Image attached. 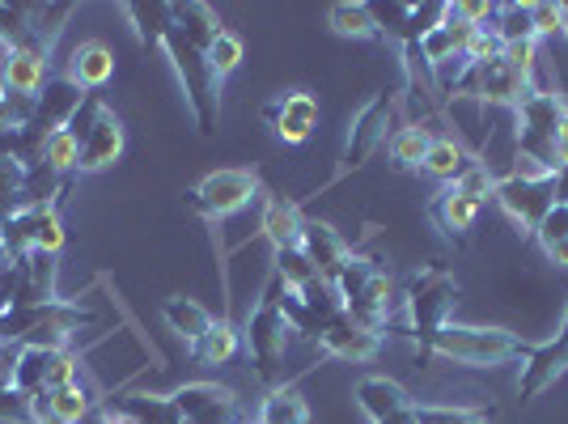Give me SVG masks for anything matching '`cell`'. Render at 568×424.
Listing matches in <instances>:
<instances>
[{
	"label": "cell",
	"mask_w": 568,
	"mask_h": 424,
	"mask_svg": "<svg viewBox=\"0 0 568 424\" xmlns=\"http://www.w3.org/2000/svg\"><path fill=\"white\" fill-rule=\"evenodd\" d=\"M535 344H526L521 335L505 327H467V323H446L420 349V361H454V365H467V370H497V365H514L526 361Z\"/></svg>",
	"instance_id": "1"
},
{
	"label": "cell",
	"mask_w": 568,
	"mask_h": 424,
	"mask_svg": "<svg viewBox=\"0 0 568 424\" xmlns=\"http://www.w3.org/2000/svg\"><path fill=\"white\" fill-rule=\"evenodd\" d=\"M162 51H166L170 69H174L179 85H183V94H187V107H191V119H195V128H200L204 137H213L216 119H221V81H216L213 69H209L204 51L191 48L187 39L174 30V22L166 26Z\"/></svg>",
	"instance_id": "2"
},
{
	"label": "cell",
	"mask_w": 568,
	"mask_h": 424,
	"mask_svg": "<svg viewBox=\"0 0 568 424\" xmlns=\"http://www.w3.org/2000/svg\"><path fill=\"white\" fill-rule=\"evenodd\" d=\"M454 306H458V281H454L450 267L428 263V267H420L407 281V289H403V310H407V323H412L407 335L416 340V349H425L428 340L450 323Z\"/></svg>",
	"instance_id": "3"
},
{
	"label": "cell",
	"mask_w": 568,
	"mask_h": 424,
	"mask_svg": "<svg viewBox=\"0 0 568 424\" xmlns=\"http://www.w3.org/2000/svg\"><path fill=\"white\" fill-rule=\"evenodd\" d=\"M69 132L77 137V149H81V165L77 174H98L106 165H115L128 149V128L123 119L102 102L98 94H85V102L77 107V115L69 119Z\"/></svg>",
	"instance_id": "4"
},
{
	"label": "cell",
	"mask_w": 568,
	"mask_h": 424,
	"mask_svg": "<svg viewBox=\"0 0 568 424\" xmlns=\"http://www.w3.org/2000/svg\"><path fill=\"white\" fill-rule=\"evenodd\" d=\"M260 195H263V183L255 170H213V174H204L195 188L183 191V204H187L200 221L221 225V221H230L234 212L251 209Z\"/></svg>",
	"instance_id": "5"
},
{
	"label": "cell",
	"mask_w": 568,
	"mask_h": 424,
	"mask_svg": "<svg viewBox=\"0 0 568 424\" xmlns=\"http://www.w3.org/2000/svg\"><path fill=\"white\" fill-rule=\"evenodd\" d=\"M288 331L293 327H288L281 306V281L272 272L260 306L246 314V349H251V361H255V374L263 382H272V386H276V370H281L284 353H288Z\"/></svg>",
	"instance_id": "6"
},
{
	"label": "cell",
	"mask_w": 568,
	"mask_h": 424,
	"mask_svg": "<svg viewBox=\"0 0 568 424\" xmlns=\"http://www.w3.org/2000/svg\"><path fill=\"white\" fill-rule=\"evenodd\" d=\"M395 107H399V98L378 90V94L356 111L353 123H348V137H344V149H339V165H335L332 183L356 174L361 165L378 153L382 144L390 141V119H395Z\"/></svg>",
	"instance_id": "7"
},
{
	"label": "cell",
	"mask_w": 568,
	"mask_h": 424,
	"mask_svg": "<svg viewBox=\"0 0 568 424\" xmlns=\"http://www.w3.org/2000/svg\"><path fill=\"white\" fill-rule=\"evenodd\" d=\"M565 94L556 90H535L521 102L518 111V153L535 158L556 170V132H560V115H565Z\"/></svg>",
	"instance_id": "8"
},
{
	"label": "cell",
	"mask_w": 568,
	"mask_h": 424,
	"mask_svg": "<svg viewBox=\"0 0 568 424\" xmlns=\"http://www.w3.org/2000/svg\"><path fill=\"white\" fill-rule=\"evenodd\" d=\"M0 242H4V251H9L13 263H22L26 255H34V251L60 255V251H64V221H60V209H55V204H43V209L13 212L9 221H0Z\"/></svg>",
	"instance_id": "9"
},
{
	"label": "cell",
	"mask_w": 568,
	"mask_h": 424,
	"mask_svg": "<svg viewBox=\"0 0 568 424\" xmlns=\"http://www.w3.org/2000/svg\"><path fill=\"white\" fill-rule=\"evenodd\" d=\"M535 90H544V85L526 81L521 72H514L497 55V60H488V64H471V72H467V81H463L458 98H475L479 107H505V111H518L521 102L535 94Z\"/></svg>",
	"instance_id": "10"
},
{
	"label": "cell",
	"mask_w": 568,
	"mask_h": 424,
	"mask_svg": "<svg viewBox=\"0 0 568 424\" xmlns=\"http://www.w3.org/2000/svg\"><path fill=\"white\" fill-rule=\"evenodd\" d=\"M493 200H497L505 216L518 225L526 238L539 234V225L547 221V212L556 209V179H547V183H521V179H497V191H493Z\"/></svg>",
	"instance_id": "11"
},
{
	"label": "cell",
	"mask_w": 568,
	"mask_h": 424,
	"mask_svg": "<svg viewBox=\"0 0 568 424\" xmlns=\"http://www.w3.org/2000/svg\"><path fill=\"white\" fill-rule=\"evenodd\" d=\"M174 407L183 424H242V412H237V395L230 386H216V382H187L179 386L174 395Z\"/></svg>",
	"instance_id": "12"
},
{
	"label": "cell",
	"mask_w": 568,
	"mask_h": 424,
	"mask_svg": "<svg viewBox=\"0 0 568 424\" xmlns=\"http://www.w3.org/2000/svg\"><path fill=\"white\" fill-rule=\"evenodd\" d=\"M263 123L276 132V141L284 144H306L314 123H318V98L306 90H288V94L272 98L263 107Z\"/></svg>",
	"instance_id": "13"
},
{
	"label": "cell",
	"mask_w": 568,
	"mask_h": 424,
	"mask_svg": "<svg viewBox=\"0 0 568 424\" xmlns=\"http://www.w3.org/2000/svg\"><path fill=\"white\" fill-rule=\"evenodd\" d=\"M48 81H51V55L48 51L9 48L4 55H0V85H4L9 94L39 102V94L48 90Z\"/></svg>",
	"instance_id": "14"
},
{
	"label": "cell",
	"mask_w": 568,
	"mask_h": 424,
	"mask_svg": "<svg viewBox=\"0 0 568 424\" xmlns=\"http://www.w3.org/2000/svg\"><path fill=\"white\" fill-rule=\"evenodd\" d=\"M60 77H64L69 85H77L81 94H98V90H106L111 77H115V51L106 48L102 39H85V43H77V48L69 51Z\"/></svg>",
	"instance_id": "15"
},
{
	"label": "cell",
	"mask_w": 568,
	"mask_h": 424,
	"mask_svg": "<svg viewBox=\"0 0 568 424\" xmlns=\"http://www.w3.org/2000/svg\"><path fill=\"white\" fill-rule=\"evenodd\" d=\"M302 255L314 263V272H318V281L323 284H335L339 281V272H344V263L353 260V246L344 242V238L335 234L327 221H310L306 216V234H302Z\"/></svg>",
	"instance_id": "16"
},
{
	"label": "cell",
	"mask_w": 568,
	"mask_h": 424,
	"mask_svg": "<svg viewBox=\"0 0 568 424\" xmlns=\"http://www.w3.org/2000/svg\"><path fill=\"white\" fill-rule=\"evenodd\" d=\"M479 212H484V204L471 200L467 191H458L454 183H446V188L428 200V216H433V225L442 230V238H450V242H467L471 225L479 221Z\"/></svg>",
	"instance_id": "17"
},
{
	"label": "cell",
	"mask_w": 568,
	"mask_h": 424,
	"mask_svg": "<svg viewBox=\"0 0 568 424\" xmlns=\"http://www.w3.org/2000/svg\"><path fill=\"white\" fill-rule=\"evenodd\" d=\"M318 349L327 356H335V361H353V365H361V361H374L382 349V335L378 331H365L356 327L348 314H339L332 327L318 335Z\"/></svg>",
	"instance_id": "18"
},
{
	"label": "cell",
	"mask_w": 568,
	"mask_h": 424,
	"mask_svg": "<svg viewBox=\"0 0 568 424\" xmlns=\"http://www.w3.org/2000/svg\"><path fill=\"white\" fill-rule=\"evenodd\" d=\"M390 310H395V281H390V272L382 267V272H374L369 276V284L356 293L353 302L344 306V314L353 319L356 327H365V331H378L390 323Z\"/></svg>",
	"instance_id": "19"
},
{
	"label": "cell",
	"mask_w": 568,
	"mask_h": 424,
	"mask_svg": "<svg viewBox=\"0 0 568 424\" xmlns=\"http://www.w3.org/2000/svg\"><path fill=\"white\" fill-rule=\"evenodd\" d=\"M260 234L267 238V246L281 251H302V234H306V216L297 204H288L281 195H267L260 212Z\"/></svg>",
	"instance_id": "20"
},
{
	"label": "cell",
	"mask_w": 568,
	"mask_h": 424,
	"mask_svg": "<svg viewBox=\"0 0 568 424\" xmlns=\"http://www.w3.org/2000/svg\"><path fill=\"white\" fill-rule=\"evenodd\" d=\"M374 13H378L382 30L386 34H399L403 48H407V43H420V34L446 18V4H403V0H395V4L374 9Z\"/></svg>",
	"instance_id": "21"
},
{
	"label": "cell",
	"mask_w": 568,
	"mask_h": 424,
	"mask_svg": "<svg viewBox=\"0 0 568 424\" xmlns=\"http://www.w3.org/2000/svg\"><path fill=\"white\" fill-rule=\"evenodd\" d=\"M356 403H361V412L369 416V424H382L390 421V416H399L412 407V395L403 391L395 377H382V374H369L356 382Z\"/></svg>",
	"instance_id": "22"
},
{
	"label": "cell",
	"mask_w": 568,
	"mask_h": 424,
	"mask_svg": "<svg viewBox=\"0 0 568 424\" xmlns=\"http://www.w3.org/2000/svg\"><path fill=\"white\" fill-rule=\"evenodd\" d=\"M60 255H43V251H34V255H26L22 263H18V276H22V284H18V310L26 306H48V302H55L60 293H55V272H60Z\"/></svg>",
	"instance_id": "23"
},
{
	"label": "cell",
	"mask_w": 568,
	"mask_h": 424,
	"mask_svg": "<svg viewBox=\"0 0 568 424\" xmlns=\"http://www.w3.org/2000/svg\"><path fill=\"white\" fill-rule=\"evenodd\" d=\"M170 22H174V30L187 39L191 48H200L204 55H209V48L216 43V34L225 30V26H221V18H216V9L200 4V0H187V4H170Z\"/></svg>",
	"instance_id": "24"
},
{
	"label": "cell",
	"mask_w": 568,
	"mask_h": 424,
	"mask_svg": "<svg viewBox=\"0 0 568 424\" xmlns=\"http://www.w3.org/2000/svg\"><path fill=\"white\" fill-rule=\"evenodd\" d=\"M327 26H332L339 39H386V30H382L378 13H374V4H353V0H339L327 9Z\"/></svg>",
	"instance_id": "25"
},
{
	"label": "cell",
	"mask_w": 568,
	"mask_h": 424,
	"mask_svg": "<svg viewBox=\"0 0 568 424\" xmlns=\"http://www.w3.org/2000/svg\"><path fill=\"white\" fill-rule=\"evenodd\" d=\"M255 424H310L306 395H302L293 382L272 386V391H267V400L260 403V416H255Z\"/></svg>",
	"instance_id": "26"
},
{
	"label": "cell",
	"mask_w": 568,
	"mask_h": 424,
	"mask_svg": "<svg viewBox=\"0 0 568 424\" xmlns=\"http://www.w3.org/2000/svg\"><path fill=\"white\" fill-rule=\"evenodd\" d=\"M475 158L467 153V144L458 141V137H433V144H428L425 153V174H433V179H442V183H454L467 165H471Z\"/></svg>",
	"instance_id": "27"
},
{
	"label": "cell",
	"mask_w": 568,
	"mask_h": 424,
	"mask_svg": "<svg viewBox=\"0 0 568 424\" xmlns=\"http://www.w3.org/2000/svg\"><path fill=\"white\" fill-rule=\"evenodd\" d=\"M428 144H433V132H428L425 123H403V128L390 132L386 153H390V162L399 165V170H420V165H425Z\"/></svg>",
	"instance_id": "28"
},
{
	"label": "cell",
	"mask_w": 568,
	"mask_h": 424,
	"mask_svg": "<svg viewBox=\"0 0 568 424\" xmlns=\"http://www.w3.org/2000/svg\"><path fill=\"white\" fill-rule=\"evenodd\" d=\"M162 319H166L170 331H174L179 340H187V344H200L204 331L213 327V314L200 306V302H191V297H170L166 306H162Z\"/></svg>",
	"instance_id": "29"
},
{
	"label": "cell",
	"mask_w": 568,
	"mask_h": 424,
	"mask_svg": "<svg viewBox=\"0 0 568 424\" xmlns=\"http://www.w3.org/2000/svg\"><path fill=\"white\" fill-rule=\"evenodd\" d=\"M237 349H242V331L230 319H213V327L204 331V340L191 344V356L204 361V365H225V361L237 356Z\"/></svg>",
	"instance_id": "30"
},
{
	"label": "cell",
	"mask_w": 568,
	"mask_h": 424,
	"mask_svg": "<svg viewBox=\"0 0 568 424\" xmlns=\"http://www.w3.org/2000/svg\"><path fill=\"white\" fill-rule=\"evenodd\" d=\"M488 30L500 39V48H505V43H539V34H535V18H530V4H518V0L497 4V18H493Z\"/></svg>",
	"instance_id": "31"
},
{
	"label": "cell",
	"mask_w": 568,
	"mask_h": 424,
	"mask_svg": "<svg viewBox=\"0 0 568 424\" xmlns=\"http://www.w3.org/2000/svg\"><path fill=\"white\" fill-rule=\"evenodd\" d=\"M43 407H48L55 421L64 424H81L85 421V412L98 403V395L90 386H81V382H72V386H60V391H48V395H39Z\"/></svg>",
	"instance_id": "32"
},
{
	"label": "cell",
	"mask_w": 568,
	"mask_h": 424,
	"mask_svg": "<svg viewBox=\"0 0 568 424\" xmlns=\"http://www.w3.org/2000/svg\"><path fill=\"white\" fill-rule=\"evenodd\" d=\"M123 13H128L132 30H136L141 48H162L170 26V4H123Z\"/></svg>",
	"instance_id": "33"
},
{
	"label": "cell",
	"mask_w": 568,
	"mask_h": 424,
	"mask_svg": "<svg viewBox=\"0 0 568 424\" xmlns=\"http://www.w3.org/2000/svg\"><path fill=\"white\" fill-rule=\"evenodd\" d=\"M39 162L48 165V170H55V174H64V179L77 174V165H81V149H77V137H72L69 128H55L48 141H43Z\"/></svg>",
	"instance_id": "34"
},
{
	"label": "cell",
	"mask_w": 568,
	"mask_h": 424,
	"mask_svg": "<svg viewBox=\"0 0 568 424\" xmlns=\"http://www.w3.org/2000/svg\"><path fill=\"white\" fill-rule=\"evenodd\" d=\"M26 170L30 165L18 158H0V221L26 209Z\"/></svg>",
	"instance_id": "35"
},
{
	"label": "cell",
	"mask_w": 568,
	"mask_h": 424,
	"mask_svg": "<svg viewBox=\"0 0 568 424\" xmlns=\"http://www.w3.org/2000/svg\"><path fill=\"white\" fill-rule=\"evenodd\" d=\"M416 424H493L488 412L475 407H450V403H412Z\"/></svg>",
	"instance_id": "36"
},
{
	"label": "cell",
	"mask_w": 568,
	"mask_h": 424,
	"mask_svg": "<svg viewBox=\"0 0 568 424\" xmlns=\"http://www.w3.org/2000/svg\"><path fill=\"white\" fill-rule=\"evenodd\" d=\"M374 272H382V263L378 260H369V255H353V260L344 263V272H339V281L332 284L335 289V297H339V306H348L356 293L369 284V276Z\"/></svg>",
	"instance_id": "37"
},
{
	"label": "cell",
	"mask_w": 568,
	"mask_h": 424,
	"mask_svg": "<svg viewBox=\"0 0 568 424\" xmlns=\"http://www.w3.org/2000/svg\"><path fill=\"white\" fill-rule=\"evenodd\" d=\"M242 55H246V43H242V34H234V30H221V34H216V43L209 48V55H204V60H209V69H213L216 81H225V77H230V72L242 64Z\"/></svg>",
	"instance_id": "38"
},
{
	"label": "cell",
	"mask_w": 568,
	"mask_h": 424,
	"mask_svg": "<svg viewBox=\"0 0 568 424\" xmlns=\"http://www.w3.org/2000/svg\"><path fill=\"white\" fill-rule=\"evenodd\" d=\"M30 119H34V102H30V98L9 94V90L0 85V137H9V132H26V128H30Z\"/></svg>",
	"instance_id": "39"
},
{
	"label": "cell",
	"mask_w": 568,
	"mask_h": 424,
	"mask_svg": "<svg viewBox=\"0 0 568 424\" xmlns=\"http://www.w3.org/2000/svg\"><path fill=\"white\" fill-rule=\"evenodd\" d=\"M276 276H281V284H288V289H310V284L318 281L314 263H310L302 251H281V255H276Z\"/></svg>",
	"instance_id": "40"
},
{
	"label": "cell",
	"mask_w": 568,
	"mask_h": 424,
	"mask_svg": "<svg viewBox=\"0 0 568 424\" xmlns=\"http://www.w3.org/2000/svg\"><path fill=\"white\" fill-rule=\"evenodd\" d=\"M454 188L467 191V195L479 200V204H488V200H493V191H497V174L488 170V162H471L458 179H454Z\"/></svg>",
	"instance_id": "41"
},
{
	"label": "cell",
	"mask_w": 568,
	"mask_h": 424,
	"mask_svg": "<svg viewBox=\"0 0 568 424\" xmlns=\"http://www.w3.org/2000/svg\"><path fill=\"white\" fill-rule=\"evenodd\" d=\"M72 382H81V356H77V353H60L48 365V377H43V395H48V391H60V386H72Z\"/></svg>",
	"instance_id": "42"
},
{
	"label": "cell",
	"mask_w": 568,
	"mask_h": 424,
	"mask_svg": "<svg viewBox=\"0 0 568 424\" xmlns=\"http://www.w3.org/2000/svg\"><path fill=\"white\" fill-rule=\"evenodd\" d=\"M500 60L514 72H521L526 81H535V60H539V43H505L500 48Z\"/></svg>",
	"instance_id": "43"
},
{
	"label": "cell",
	"mask_w": 568,
	"mask_h": 424,
	"mask_svg": "<svg viewBox=\"0 0 568 424\" xmlns=\"http://www.w3.org/2000/svg\"><path fill=\"white\" fill-rule=\"evenodd\" d=\"M530 18H535V34L539 39L565 34V4H530Z\"/></svg>",
	"instance_id": "44"
},
{
	"label": "cell",
	"mask_w": 568,
	"mask_h": 424,
	"mask_svg": "<svg viewBox=\"0 0 568 424\" xmlns=\"http://www.w3.org/2000/svg\"><path fill=\"white\" fill-rule=\"evenodd\" d=\"M509 179H521V183H547V179H556V170L518 153V162H514V170H509Z\"/></svg>",
	"instance_id": "45"
},
{
	"label": "cell",
	"mask_w": 568,
	"mask_h": 424,
	"mask_svg": "<svg viewBox=\"0 0 568 424\" xmlns=\"http://www.w3.org/2000/svg\"><path fill=\"white\" fill-rule=\"evenodd\" d=\"M119 421V412H115V403H102L98 400L90 412H85V421L81 424H115Z\"/></svg>",
	"instance_id": "46"
},
{
	"label": "cell",
	"mask_w": 568,
	"mask_h": 424,
	"mask_svg": "<svg viewBox=\"0 0 568 424\" xmlns=\"http://www.w3.org/2000/svg\"><path fill=\"white\" fill-rule=\"evenodd\" d=\"M556 170H568V107L560 115V132H556Z\"/></svg>",
	"instance_id": "47"
},
{
	"label": "cell",
	"mask_w": 568,
	"mask_h": 424,
	"mask_svg": "<svg viewBox=\"0 0 568 424\" xmlns=\"http://www.w3.org/2000/svg\"><path fill=\"white\" fill-rule=\"evenodd\" d=\"M547 260L556 263V267H568V238H560V242H551V246H544Z\"/></svg>",
	"instance_id": "48"
},
{
	"label": "cell",
	"mask_w": 568,
	"mask_h": 424,
	"mask_svg": "<svg viewBox=\"0 0 568 424\" xmlns=\"http://www.w3.org/2000/svg\"><path fill=\"white\" fill-rule=\"evenodd\" d=\"M556 204H568V170H556Z\"/></svg>",
	"instance_id": "49"
},
{
	"label": "cell",
	"mask_w": 568,
	"mask_h": 424,
	"mask_svg": "<svg viewBox=\"0 0 568 424\" xmlns=\"http://www.w3.org/2000/svg\"><path fill=\"white\" fill-rule=\"evenodd\" d=\"M382 424H416V416H412V407H407V412H399V416H390V421H382Z\"/></svg>",
	"instance_id": "50"
},
{
	"label": "cell",
	"mask_w": 568,
	"mask_h": 424,
	"mask_svg": "<svg viewBox=\"0 0 568 424\" xmlns=\"http://www.w3.org/2000/svg\"><path fill=\"white\" fill-rule=\"evenodd\" d=\"M556 344H568V310H565V323H560V331H556Z\"/></svg>",
	"instance_id": "51"
},
{
	"label": "cell",
	"mask_w": 568,
	"mask_h": 424,
	"mask_svg": "<svg viewBox=\"0 0 568 424\" xmlns=\"http://www.w3.org/2000/svg\"><path fill=\"white\" fill-rule=\"evenodd\" d=\"M551 344H556V340H551ZM556 353H560V365L568 370V344H556Z\"/></svg>",
	"instance_id": "52"
},
{
	"label": "cell",
	"mask_w": 568,
	"mask_h": 424,
	"mask_svg": "<svg viewBox=\"0 0 568 424\" xmlns=\"http://www.w3.org/2000/svg\"><path fill=\"white\" fill-rule=\"evenodd\" d=\"M115 424H136V421H132V416H123V412H119V421Z\"/></svg>",
	"instance_id": "53"
},
{
	"label": "cell",
	"mask_w": 568,
	"mask_h": 424,
	"mask_svg": "<svg viewBox=\"0 0 568 424\" xmlns=\"http://www.w3.org/2000/svg\"><path fill=\"white\" fill-rule=\"evenodd\" d=\"M565 39H568V4H565Z\"/></svg>",
	"instance_id": "54"
},
{
	"label": "cell",
	"mask_w": 568,
	"mask_h": 424,
	"mask_svg": "<svg viewBox=\"0 0 568 424\" xmlns=\"http://www.w3.org/2000/svg\"><path fill=\"white\" fill-rule=\"evenodd\" d=\"M560 209H565V216H568V204H560Z\"/></svg>",
	"instance_id": "55"
},
{
	"label": "cell",
	"mask_w": 568,
	"mask_h": 424,
	"mask_svg": "<svg viewBox=\"0 0 568 424\" xmlns=\"http://www.w3.org/2000/svg\"><path fill=\"white\" fill-rule=\"evenodd\" d=\"M0 344H4V340H0Z\"/></svg>",
	"instance_id": "56"
}]
</instances>
